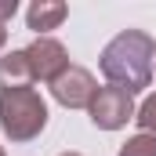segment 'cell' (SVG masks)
<instances>
[{"label":"cell","instance_id":"9","mask_svg":"<svg viewBox=\"0 0 156 156\" xmlns=\"http://www.w3.org/2000/svg\"><path fill=\"white\" fill-rule=\"evenodd\" d=\"M134 120L142 123V131H145V134H156V94H149V98L142 102V109L134 113Z\"/></svg>","mask_w":156,"mask_h":156},{"label":"cell","instance_id":"4","mask_svg":"<svg viewBox=\"0 0 156 156\" xmlns=\"http://www.w3.org/2000/svg\"><path fill=\"white\" fill-rule=\"evenodd\" d=\"M51 94H55V102H62L66 109H91V102H94V94H98V83H94V76H91L87 69L69 66L62 76L51 83Z\"/></svg>","mask_w":156,"mask_h":156},{"label":"cell","instance_id":"7","mask_svg":"<svg viewBox=\"0 0 156 156\" xmlns=\"http://www.w3.org/2000/svg\"><path fill=\"white\" fill-rule=\"evenodd\" d=\"M66 4H51V0H40L29 7V29H37V33H47V29H58L62 26V18H66Z\"/></svg>","mask_w":156,"mask_h":156},{"label":"cell","instance_id":"11","mask_svg":"<svg viewBox=\"0 0 156 156\" xmlns=\"http://www.w3.org/2000/svg\"><path fill=\"white\" fill-rule=\"evenodd\" d=\"M62 156H80V153H62Z\"/></svg>","mask_w":156,"mask_h":156},{"label":"cell","instance_id":"3","mask_svg":"<svg viewBox=\"0 0 156 156\" xmlns=\"http://www.w3.org/2000/svg\"><path fill=\"white\" fill-rule=\"evenodd\" d=\"M91 123L94 127H102V131H116L123 127L127 120H134V102H131V94L123 91V87H98V94H94V102H91Z\"/></svg>","mask_w":156,"mask_h":156},{"label":"cell","instance_id":"12","mask_svg":"<svg viewBox=\"0 0 156 156\" xmlns=\"http://www.w3.org/2000/svg\"><path fill=\"white\" fill-rule=\"evenodd\" d=\"M153 73H156V62H153Z\"/></svg>","mask_w":156,"mask_h":156},{"label":"cell","instance_id":"6","mask_svg":"<svg viewBox=\"0 0 156 156\" xmlns=\"http://www.w3.org/2000/svg\"><path fill=\"white\" fill-rule=\"evenodd\" d=\"M33 83V69L26 51H11L0 58V91H15V87H29Z\"/></svg>","mask_w":156,"mask_h":156},{"label":"cell","instance_id":"10","mask_svg":"<svg viewBox=\"0 0 156 156\" xmlns=\"http://www.w3.org/2000/svg\"><path fill=\"white\" fill-rule=\"evenodd\" d=\"M15 11H18L15 0H4V4H0V47H4V40H7V29H4V26H7V18H11Z\"/></svg>","mask_w":156,"mask_h":156},{"label":"cell","instance_id":"8","mask_svg":"<svg viewBox=\"0 0 156 156\" xmlns=\"http://www.w3.org/2000/svg\"><path fill=\"white\" fill-rule=\"evenodd\" d=\"M120 156H156V134H134L131 142L120 145Z\"/></svg>","mask_w":156,"mask_h":156},{"label":"cell","instance_id":"1","mask_svg":"<svg viewBox=\"0 0 156 156\" xmlns=\"http://www.w3.org/2000/svg\"><path fill=\"white\" fill-rule=\"evenodd\" d=\"M153 55H156V44L149 33L142 29H123L120 37H113L102 51V73L113 87H123L127 94L149 87L153 80Z\"/></svg>","mask_w":156,"mask_h":156},{"label":"cell","instance_id":"2","mask_svg":"<svg viewBox=\"0 0 156 156\" xmlns=\"http://www.w3.org/2000/svg\"><path fill=\"white\" fill-rule=\"evenodd\" d=\"M0 127L11 142H33L47 127V105L33 87L0 91Z\"/></svg>","mask_w":156,"mask_h":156},{"label":"cell","instance_id":"5","mask_svg":"<svg viewBox=\"0 0 156 156\" xmlns=\"http://www.w3.org/2000/svg\"><path fill=\"white\" fill-rule=\"evenodd\" d=\"M26 58H29L33 80H47V83H55V80L69 69V55H66V47L55 37H37L26 47Z\"/></svg>","mask_w":156,"mask_h":156},{"label":"cell","instance_id":"13","mask_svg":"<svg viewBox=\"0 0 156 156\" xmlns=\"http://www.w3.org/2000/svg\"><path fill=\"white\" fill-rule=\"evenodd\" d=\"M0 156H4V149H0Z\"/></svg>","mask_w":156,"mask_h":156}]
</instances>
